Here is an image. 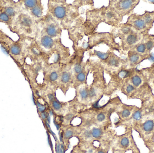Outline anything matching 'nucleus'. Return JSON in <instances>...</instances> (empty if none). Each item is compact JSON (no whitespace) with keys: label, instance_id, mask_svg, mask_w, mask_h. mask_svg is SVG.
I'll return each instance as SVG.
<instances>
[{"label":"nucleus","instance_id":"7ed1b4c3","mask_svg":"<svg viewBox=\"0 0 154 153\" xmlns=\"http://www.w3.org/2000/svg\"><path fill=\"white\" fill-rule=\"evenodd\" d=\"M2 10L6 13L10 18L15 16L17 14V11L14 7L12 6H5Z\"/></svg>","mask_w":154,"mask_h":153},{"label":"nucleus","instance_id":"dca6fc26","mask_svg":"<svg viewBox=\"0 0 154 153\" xmlns=\"http://www.w3.org/2000/svg\"><path fill=\"white\" fill-rule=\"evenodd\" d=\"M127 42L130 45H132L136 42L137 37L135 35H130L127 37Z\"/></svg>","mask_w":154,"mask_h":153},{"label":"nucleus","instance_id":"412c9836","mask_svg":"<svg viewBox=\"0 0 154 153\" xmlns=\"http://www.w3.org/2000/svg\"><path fill=\"white\" fill-rule=\"evenodd\" d=\"M133 118L136 120H139L142 118V114L140 111H137L133 114Z\"/></svg>","mask_w":154,"mask_h":153},{"label":"nucleus","instance_id":"c756f323","mask_svg":"<svg viewBox=\"0 0 154 153\" xmlns=\"http://www.w3.org/2000/svg\"><path fill=\"white\" fill-rule=\"evenodd\" d=\"M55 152L56 153H64L63 150L61 148L60 143L58 142L55 145Z\"/></svg>","mask_w":154,"mask_h":153},{"label":"nucleus","instance_id":"6e6552de","mask_svg":"<svg viewBox=\"0 0 154 153\" xmlns=\"http://www.w3.org/2000/svg\"><path fill=\"white\" fill-rule=\"evenodd\" d=\"M133 1L131 0H126V1H122L120 3V6L124 10H126L132 6Z\"/></svg>","mask_w":154,"mask_h":153},{"label":"nucleus","instance_id":"6ab92c4d","mask_svg":"<svg viewBox=\"0 0 154 153\" xmlns=\"http://www.w3.org/2000/svg\"><path fill=\"white\" fill-rule=\"evenodd\" d=\"M73 135V132L70 130H68L65 132L64 134V137L65 139H68L71 138Z\"/></svg>","mask_w":154,"mask_h":153},{"label":"nucleus","instance_id":"c03bdc74","mask_svg":"<svg viewBox=\"0 0 154 153\" xmlns=\"http://www.w3.org/2000/svg\"><path fill=\"white\" fill-rule=\"evenodd\" d=\"M46 106H43V107H41L38 108L39 111L41 113L44 112H45V110H46Z\"/></svg>","mask_w":154,"mask_h":153},{"label":"nucleus","instance_id":"39448f33","mask_svg":"<svg viewBox=\"0 0 154 153\" xmlns=\"http://www.w3.org/2000/svg\"><path fill=\"white\" fill-rule=\"evenodd\" d=\"M154 128V122L152 120L146 121L144 123L143 125V130L145 132L150 133L153 130Z\"/></svg>","mask_w":154,"mask_h":153},{"label":"nucleus","instance_id":"de8ad7c7","mask_svg":"<svg viewBox=\"0 0 154 153\" xmlns=\"http://www.w3.org/2000/svg\"><path fill=\"white\" fill-rule=\"evenodd\" d=\"M47 122L49 124H50L51 122V115H50V114L48 113L47 115Z\"/></svg>","mask_w":154,"mask_h":153},{"label":"nucleus","instance_id":"49530a36","mask_svg":"<svg viewBox=\"0 0 154 153\" xmlns=\"http://www.w3.org/2000/svg\"><path fill=\"white\" fill-rule=\"evenodd\" d=\"M54 123L55 126L56 128L57 129V130H59V129H60L61 126H60V125H59V124H58V123H57L55 121V118H54Z\"/></svg>","mask_w":154,"mask_h":153},{"label":"nucleus","instance_id":"b1692460","mask_svg":"<svg viewBox=\"0 0 154 153\" xmlns=\"http://www.w3.org/2000/svg\"><path fill=\"white\" fill-rule=\"evenodd\" d=\"M77 80L80 82H83L86 79V76L85 74L83 72H81L77 76Z\"/></svg>","mask_w":154,"mask_h":153},{"label":"nucleus","instance_id":"9b49d317","mask_svg":"<svg viewBox=\"0 0 154 153\" xmlns=\"http://www.w3.org/2000/svg\"><path fill=\"white\" fill-rule=\"evenodd\" d=\"M70 79V74L66 72H64L61 77V81L64 83H67L69 81Z\"/></svg>","mask_w":154,"mask_h":153},{"label":"nucleus","instance_id":"5701e85b","mask_svg":"<svg viewBox=\"0 0 154 153\" xmlns=\"http://www.w3.org/2000/svg\"><path fill=\"white\" fill-rule=\"evenodd\" d=\"M58 78V75L56 72H53L50 76V79L52 81H55V80H56Z\"/></svg>","mask_w":154,"mask_h":153},{"label":"nucleus","instance_id":"0eeeda50","mask_svg":"<svg viewBox=\"0 0 154 153\" xmlns=\"http://www.w3.org/2000/svg\"><path fill=\"white\" fill-rule=\"evenodd\" d=\"M10 17L3 11L2 10H0V21L4 23H9L10 22Z\"/></svg>","mask_w":154,"mask_h":153},{"label":"nucleus","instance_id":"4be33fe9","mask_svg":"<svg viewBox=\"0 0 154 153\" xmlns=\"http://www.w3.org/2000/svg\"><path fill=\"white\" fill-rule=\"evenodd\" d=\"M105 116L102 113H100L97 116V119L99 122H102L105 120Z\"/></svg>","mask_w":154,"mask_h":153},{"label":"nucleus","instance_id":"cd10ccee","mask_svg":"<svg viewBox=\"0 0 154 153\" xmlns=\"http://www.w3.org/2000/svg\"><path fill=\"white\" fill-rule=\"evenodd\" d=\"M129 72L123 70V71H122L120 72V73H119V75L121 77L126 78L129 76Z\"/></svg>","mask_w":154,"mask_h":153},{"label":"nucleus","instance_id":"8fccbe9b","mask_svg":"<svg viewBox=\"0 0 154 153\" xmlns=\"http://www.w3.org/2000/svg\"><path fill=\"white\" fill-rule=\"evenodd\" d=\"M60 145H61V148L63 150V152L64 153H65V146L64 143H61L60 144Z\"/></svg>","mask_w":154,"mask_h":153},{"label":"nucleus","instance_id":"20e7f679","mask_svg":"<svg viewBox=\"0 0 154 153\" xmlns=\"http://www.w3.org/2000/svg\"><path fill=\"white\" fill-rule=\"evenodd\" d=\"M10 53L14 56H17L21 52V48L20 45L17 44H14L10 46Z\"/></svg>","mask_w":154,"mask_h":153},{"label":"nucleus","instance_id":"3c124183","mask_svg":"<svg viewBox=\"0 0 154 153\" xmlns=\"http://www.w3.org/2000/svg\"><path fill=\"white\" fill-rule=\"evenodd\" d=\"M51 116H53L54 115V112L52 110H50L49 111V113Z\"/></svg>","mask_w":154,"mask_h":153},{"label":"nucleus","instance_id":"4468645a","mask_svg":"<svg viewBox=\"0 0 154 153\" xmlns=\"http://www.w3.org/2000/svg\"><path fill=\"white\" fill-rule=\"evenodd\" d=\"M132 82L134 86L138 87L142 83V80L138 76H134L132 79Z\"/></svg>","mask_w":154,"mask_h":153},{"label":"nucleus","instance_id":"4c0bfd02","mask_svg":"<svg viewBox=\"0 0 154 153\" xmlns=\"http://www.w3.org/2000/svg\"><path fill=\"white\" fill-rule=\"evenodd\" d=\"M134 89V88L133 86L131 85H129L127 87L126 90H127V92L128 93H130V92H132V91H133Z\"/></svg>","mask_w":154,"mask_h":153},{"label":"nucleus","instance_id":"f03ea898","mask_svg":"<svg viewBox=\"0 0 154 153\" xmlns=\"http://www.w3.org/2000/svg\"><path fill=\"white\" fill-rule=\"evenodd\" d=\"M18 21L20 22V24L23 27H30L32 24V21L30 18L26 16L23 15L20 17V18H18Z\"/></svg>","mask_w":154,"mask_h":153},{"label":"nucleus","instance_id":"e433bc0d","mask_svg":"<svg viewBox=\"0 0 154 153\" xmlns=\"http://www.w3.org/2000/svg\"><path fill=\"white\" fill-rule=\"evenodd\" d=\"M153 46V42L151 41H148L147 43H146V47L148 50H150L152 48Z\"/></svg>","mask_w":154,"mask_h":153},{"label":"nucleus","instance_id":"f8f14e48","mask_svg":"<svg viewBox=\"0 0 154 153\" xmlns=\"http://www.w3.org/2000/svg\"><path fill=\"white\" fill-rule=\"evenodd\" d=\"M32 13L35 16L39 17L42 14L41 9L39 6H35L32 8Z\"/></svg>","mask_w":154,"mask_h":153},{"label":"nucleus","instance_id":"a878e982","mask_svg":"<svg viewBox=\"0 0 154 153\" xmlns=\"http://www.w3.org/2000/svg\"><path fill=\"white\" fill-rule=\"evenodd\" d=\"M83 135L84 137L86 139L91 138L92 137L91 131L88 130H85L84 133H83Z\"/></svg>","mask_w":154,"mask_h":153},{"label":"nucleus","instance_id":"603ef678","mask_svg":"<svg viewBox=\"0 0 154 153\" xmlns=\"http://www.w3.org/2000/svg\"><path fill=\"white\" fill-rule=\"evenodd\" d=\"M93 151L92 149H89L88 150V151L87 152V153H93Z\"/></svg>","mask_w":154,"mask_h":153},{"label":"nucleus","instance_id":"a211bd4d","mask_svg":"<svg viewBox=\"0 0 154 153\" xmlns=\"http://www.w3.org/2000/svg\"><path fill=\"white\" fill-rule=\"evenodd\" d=\"M80 94L82 99H86L88 96V92L86 88H83L80 91Z\"/></svg>","mask_w":154,"mask_h":153},{"label":"nucleus","instance_id":"5fc2aeb1","mask_svg":"<svg viewBox=\"0 0 154 153\" xmlns=\"http://www.w3.org/2000/svg\"><path fill=\"white\" fill-rule=\"evenodd\" d=\"M150 2H154V1L151 0V1H150Z\"/></svg>","mask_w":154,"mask_h":153},{"label":"nucleus","instance_id":"c85d7f7f","mask_svg":"<svg viewBox=\"0 0 154 153\" xmlns=\"http://www.w3.org/2000/svg\"><path fill=\"white\" fill-rule=\"evenodd\" d=\"M146 145L150 149V153H154V143H152V142L147 143Z\"/></svg>","mask_w":154,"mask_h":153},{"label":"nucleus","instance_id":"ea45409f","mask_svg":"<svg viewBox=\"0 0 154 153\" xmlns=\"http://www.w3.org/2000/svg\"><path fill=\"white\" fill-rule=\"evenodd\" d=\"M73 114H67L65 116V119L67 121H69L73 118Z\"/></svg>","mask_w":154,"mask_h":153},{"label":"nucleus","instance_id":"473e14b6","mask_svg":"<svg viewBox=\"0 0 154 153\" xmlns=\"http://www.w3.org/2000/svg\"><path fill=\"white\" fill-rule=\"evenodd\" d=\"M139 59V57L138 55L137 54H134V55H132V56L130 58V61L133 63H135L137 62L138 61Z\"/></svg>","mask_w":154,"mask_h":153},{"label":"nucleus","instance_id":"2eb2a0df","mask_svg":"<svg viewBox=\"0 0 154 153\" xmlns=\"http://www.w3.org/2000/svg\"><path fill=\"white\" fill-rule=\"evenodd\" d=\"M134 24L138 28L142 29L145 27V23L143 20H138L135 22Z\"/></svg>","mask_w":154,"mask_h":153},{"label":"nucleus","instance_id":"2f4dec72","mask_svg":"<svg viewBox=\"0 0 154 153\" xmlns=\"http://www.w3.org/2000/svg\"><path fill=\"white\" fill-rule=\"evenodd\" d=\"M95 95H96V91H95V90L94 88H91L89 92H88V96H89L90 98H92L94 97Z\"/></svg>","mask_w":154,"mask_h":153},{"label":"nucleus","instance_id":"aec40b11","mask_svg":"<svg viewBox=\"0 0 154 153\" xmlns=\"http://www.w3.org/2000/svg\"><path fill=\"white\" fill-rule=\"evenodd\" d=\"M97 55L101 60H105V59H107L108 57V53H101L100 52H97Z\"/></svg>","mask_w":154,"mask_h":153},{"label":"nucleus","instance_id":"bb28decb","mask_svg":"<svg viewBox=\"0 0 154 153\" xmlns=\"http://www.w3.org/2000/svg\"><path fill=\"white\" fill-rule=\"evenodd\" d=\"M74 70L76 73L79 74L82 72L83 71V68L81 65L78 64L75 65V67L74 68Z\"/></svg>","mask_w":154,"mask_h":153},{"label":"nucleus","instance_id":"58836bf2","mask_svg":"<svg viewBox=\"0 0 154 153\" xmlns=\"http://www.w3.org/2000/svg\"><path fill=\"white\" fill-rule=\"evenodd\" d=\"M59 140L60 142L61 143H63V137H64V135H63V132H59Z\"/></svg>","mask_w":154,"mask_h":153},{"label":"nucleus","instance_id":"a19ab883","mask_svg":"<svg viewBox=\"0 0 154 153\" xmlns=\"http://www.w3.org/2000/svg\"><path fill=\"white\" fill-rule=\"evenodd\" d=\"M47 114H48V113H47L46 112L41 113V115L42 118H43V119H44V120L46 119H47Z\"/></svg>","mask_w":154,"mask_h":153},{"label":"nucleus","instance_id":"7c9ffc66","mask_svg":"<svg viewBox=\"0 0 154 153\" xmlns=\"http://www.w3.org/2000/svg\"><path fill=\"white\" fill-rule=\"evenodd\" d=\"M137 51L139 53H144L146 50L145 45H139L137 48Z\"/></svg>","mask_w":154,"mask_h":153},{"label":"nucleus","instance_id":"79ce46f5","mask_svg":"<svg viewBox=\"0 0 154 153\" xmlns=\"http://www.w3.org/2000/svg\"><path fill=\"white\" fill-rule=\"evenodd\" d=\"M48 98L50 101H51V102H52V101L53 102L54 100V96H53V94H48Z\"/></svg>","mask_w":154,"mask_h":153},{"label":"nucleus","instance_id":"393cba45","mask_svg":"<svg viewBox=\"0 0 154 153\" xmlns=\"http://www.w3.org/2000/svg\"><path fill=\"white\" fill-rule=\"evenodd\" d=\"M130 114L131 112L130 110L128 109H125L122 111L121 114L122 117L123 118H128L130 115Z\"/></svg>","mask_w":154,"mask_h":153},{"label":"nucleus","instance_id":"c9c22d12","mask_svg":"<svg viewBox=\"0 0 154 153\" xmlns=\"http://www.w3.org/2000/svg\"><path fill=\"white\" fill-rule=\"evenodd\" d=\"M48 129L49 132L50 133H51V135H52L53 137H54V139H55V141H58V138H57V137L56 135L55 134V133L53 132V131L51 130V128Z\"/></svg>","mask_w":154,"mask_h":153},{"label":"nucleus","instance_id":"f3484780","mask_svg":"<svg viewBox=\"0 0 154 153\" xmlns=\"http://www.w3.org/2000/svg\"><path fill=\"white\" fill-rule=\"evenodd\" d=\"M52 106L55 110L58 111L61 110V108L62 107V105L58 101L54 100L52 102Z\"/></svg>","mask_w":154,"mask_h":153},{"label":"nucleus","instance_id":"f257e3e1","mask_svg":"<svg viewBox=\"0 0 154 153\" xmlns=\"http://www.w3.org/2000/svg\"><path fill=\"white\" fill-rule=\"evenodd\" d=\"M42 45L47 49L51 48L52 46L53 41L52 39L48 36H45L41 39Z\"/></svg>","mask_w":154,"mask_h":153},{"label":"nucleus","instance_id":"9d476101","mask_svg":"<svg viewBox=\"0 0 154 153\" xmlns=\"http://www.w3.org/2000/svg\"><path fill=\"white\" fill-rule=\"evenodd\" d=\"M91 135L92 137L95 138H99L102 135V130L101 129L97 128H93L92 130H91Z\"/></svg>","mask_w":154,"mask_h":153},{"label":"nucleus","instance_id":"864d4df0","mask_svg":"<svg viewBox=\"0 0 154 153\" xmlns=\"http://www.w3.org/2000/svg\"><path fill=\"white\" fill-rule=\"evenodd\" d=\"M97 153H105V152L103 151H98Z\"/></svg>","mask_w":154,"mask_h":153},{"label":"nucleus","instance_id":"ddd939ff","mask_svg":"<svg viewBox=\"0 0 154 153\" xmlns=\"http://www.w3.org/2000/svg\"><path fill=\"white\" fill-rule=\"evenodd\" d=\"M24 5L25 6L28 8H33L36 6L37 1L35 0H31V1H24Z\"/></svg>","mask_w":154,"mask_h":153},{"label":"nucleus","instance_id":"72a5a7b5","mask_svg":"<svg viewBox=\"0 0 154 153\" xmlns=\"http://www.w3.org/2000/svg\"><path fill=\"white\" fill-rule=\"evenodd\" d=\"M47 140H48V143L49 145L51 147V149L53 151V147L52 142L51 141V137H50L49 134L47 133Z\"/></svg>","mask_w":154,"mask_h":153},{"label":"nucleus","instance_id":"37998d69","mask_svg":"<svg viewBox=\"0 0 154 153\" xmlns=\"http://www.w3.org/2000/svg\"><path fill=\"white\" fill-rule=\"evenodd\" d=\"M130 31V29L128 27H125L123 29L122 31L124 34H128Z\"/></svg>","mask_w":154,"mask_h":153},{"label":"nucleus","instance_id":"1a4fd4ad","mask_svg":"<svg viewBox=\"0 0 154 153\" xmlns=\"http://www.w3.org/2000/svg\"><path fill=\"white\" fill-rule=\"evenodd\" d=\"M47 32L49 35L54 37L57 34V31L55 26L53 24L50 25L47 28Z\"/></svg>","mask_w":154,"mask_h":153},{"label":"nucleus","instance_id":"f704fd0d","mask_svg":"<svg viewBox=\"0 0 154 153\" xmlns=\"http://www.w3.org/2000/svg\"><path fill=\"white\" fill-rule=\"evenodd\" d=\"M109 63L112 66H116L118 64L117 60L114 58H112L109 60Z\"/></svg>","mask_w":154,"mask_h":153},{"label":"nucleus","instance_id":"a18cd8bd","mask_svg":"<svg viewBox=\"0 0 154 153\" xmlns=\"http://www.w3.org/2000/svg\"><path fill=\"white\" fill-rule=\"evenodd\" d=\"M151 18L150 16L146 17V18H145V21H146V23H150L151 22Z\"/></svg>","mask_w":154,"mask_h":153},{"label":"nucleus","instance_id":"423d86ee","mask_svg":"<svg viewBox=\"0 0 154 153\" xmlns=\"http://www.w3.org/2000/svg\"><path fill=\"white\" fill-rule=\"evenodd\" d=\"M55 15L57 18H62L65 15V10L64 8L61 6H58L55 8L54 10Z\"/></svg>","mask_w":154,"mask_h":153},{"label":"nucleus","instance_id":"09e8293b","mask_svg":"<svg viewBox=\"0 0 154 153\" xmlns=\"http://www.w3.org/2000/svg\"><path fill=\"white\" fill-rule=\"evenodd\" d=\"M113 13L112 12L108 13L107 14V16L108 18H111L113 17Z\"/></svg>","mask_w":154,"mask_h":153}]
</instances>
